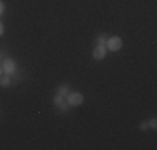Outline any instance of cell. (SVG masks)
I'll return each instance as SVG.
<instances>
[{
    "mask_svg": "<svg viewBox=\"0 0 157 150\" xmlns=\"http://www.w3.org/2000/svg\"><path fill=\"white\" fill-rule=\"evenodd\" d=\"M147 129H149L147 122H142V123H140V130H147Z\"/></svg>",
    "mask_w": 157,
    "mask_h": 150,
    "instance_id": "11",
    "label": "cell"
},
{
    "mask_svg": "<svg viewBox=\"0 0 157 150\" xmlns=\"http://www.w3.org/2000/svg\"><path fill=\"white\" fill-rule=\"evenodd\" d=\"M12 84V80H10V75H0V87H9V85Z\"/></svg>",
    "mask_w": 157,
    "mask_h": 150,
    "instance_id": "6",
    "label": "cell"
},
{
    "mask_svg": "<svg viewBox=\"0 0 157 150\" xmlns=\"http://www.w3.org/2000/svg\"><path fill=\"white\" fill-rule=\"evenodd\" d=\"M54 105H55V107H59L60 110H67V108L70 107V105H69V102H67V97H63V95H59V93L54 97Z\"/></svg>",
    "mask_w": 157,
    "mask_h": 150,
    "instance_id": "4",
    "label": "cell"
},
{
    "mask_svg": "<svg viewBox=\"0 0 157 150\" xmlns=\"http://www.w3.org/2000/svg\"><path fill=\"white\" fill-rule=\"evenodd\" d=\"M147 125L151 127V129H154V130H155V129H157V120H155L154 117H152V118H151V120H149V122H147Z\"/></svg>",
    "mask_w": 157,
    "mask_h": 150,
    "instance_id": "9",
    "label": "cell"
},
{
    "mask_svg": "<svg viewBox=\"0 0 157 150\" xmlns=\"http://www.w3.org/2000/svg\"><path fill=\"white\" fill-rule=\"evenodd\" d=\"M105 55H107V47L105 45H97V47L94 48L92 57H94V60H104Z\"/></svg>",
    "mask_w": 157,
    "mask_h": 150,
    "instance_id": "5",
    "label": "cell"
},
{
    "mask_svg": "<svg viewBox=\"0 0 157 150\" xmlns=\"http://www.w3.org/2000/svg\"><path fill=\"white\" fill-rule=\"evenodd\" d=\"M57 93H59V95H63V97H67V95L70 93V87H69L67 84H63V85H60V87L57 88Z\"/></svg>",
    "mask_w": 157,
    "mask_h": 150,
    "instance_id": "7",
    "label": "cell"
},
{
    "mask_svg": "<svg viewBox=\"0 0 157 150\" xmlns=\"http://www.w3.org/2000/svg\"><path fill=\"white\" fill-rule=\"evenodd\" d=\"M3 73V70H2V65H0V75H2Z\"/></svg>",
    "mask_w": 157,
    "mask_h": 150,
    "instance_id": "13",
    "label": "cell"
},
{
    "mask_svg": "<svg viewBox=\"0 0 157 150\" xmlns=\"http://www.w3.org/2000/svg\"><path fill=\"white\" fill-rule=\"evenodd\" d=\"M3 12H5V3H3L2 0H0V15H2Z\"/></svg>",
    "mask_w": 157,
    "mask_h": 150,
    "instance_id": "10",
    "label": "cell"
},
{
    "mask_svg": "<svg viewBox=\"0 0 157 150\" xmlns=\"http://www.w3.org/2000/svg\"><path fill=\"white\" fill-rule=\"evenodd\" d=\"M2 70H3V73H7V75H13L17 72V63H15V60H12V58H5L2 62Z\"/></svg>",
    "mask_w": 157,
    "mask_h": 150,
    "instance_id": "3",
    "label": "cell"
},
{
    "mask_svg": "<svg viewBox=\"0 0 157 150\" xmlns=\"http://www.w3.org/2000/svg\"><path fill=\"white\" fill-rule=\"evenodd\" d=\"M122 45H124V40L119 35H114V37H109V39H107L105 47H107V50H110V52H117L122 48Z\"/></svg>",
    "mask_w": 157,
    "mask_h": 150,
    "instance_id": "1",
    "label": "cell"
},
{
    "mask_svg": "<svg viewBox=\"0 0 157 150\" xmlns=\"http://www.w3.org/2000/svg\"><path fill=\"white\" fill-rule=\"evenodd\" d=\"M3 32H5V28H3V24H2V20H0V37L3 35Z\"/></svg>",
    "mask_w": 157,
    "mask_h": 150,
    "instance_id": "12",
    "label": "cell"
},
{
    "mask_svg": "<svg viewBox=\"0 0 157 150\" xmlns=\"http://www.w3.org/2000/svg\"><path fill=\"white\" fill-rule=\"evenodd\" d=\"M67 102H69L70 107H80L84 103V95L80 92H70L67 95Z\"/></svg>",
    "mask_w": 157,
    "mask_h": 150,
    "instance_id": "2",
    "label": "cell"
},
{
    "mask_svg": "<svg viewBox=\"0 0 157 150\" xmlns=\"http://www.w3.org/2000/svg\"><path fill=\"white\" fill-rule=\"evenodd\" d=\"M105 43H107V35L105 33H100L97 37V45H105Z\"/></svg>",
    "mask_w": 157,
    "mask_h": 150,
    "instance_id": "8",
    "label": "cell"
}]
</instances>
